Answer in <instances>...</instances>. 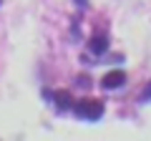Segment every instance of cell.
Segmentation results:
<instances>
[{
    "label": "cell",
    "mask_w": 151,
    "mask_h": 141,
    "mask_svg": "<svg viewBox=\"0 0 151 141\" xmlns=\"http://www.w3.org/2000/svg\"><path fill=\"white\" fill-rule=\"evenodd\" d=\"M70 111L83 121H98L103 116V103L96 101V98H81V101H73Z\"/></svg>",
    "instance_id": "obj_1"
},
{
    "label": "cell",
    "mask_w": 151,
    "mask_h": 141,
    "mask_svg": "<svg viewBox=\"0 0 151 141\" xmlns=\"http://www.w3.org/2000/svg\"><path fill=\"white\" fill-rule=\"evenodd\" d=\"M124 83H126V73L119 70V68L111 70V73H106V76L101 78V86L106 88V91H116V88H121Z\"/></svg>",
    "instance_id": "obj_2"
},
{
    "label": "cell",
    "mask_w": 151,
    "mask_h": 141,
    "mask_svg": "<svg viewBox=\"0 0 151 141\" xmlns=\"http://www.w3.org/2000/svg\"><path fill=\"white\" fill-rule=\"evenodd\" d=\"M48 96H50V93H48ZM50 98H53V103L58 106V111H70V109H73V101H76L68 91H58V93H53Z\"/></svg>",
    "instance_id": "obj_3"
},
{
    "label": "cell",
    "mask_w": 151,
    "mask_h": 141,
    "mask_svg": "<svg viewBox=\"0 0 151 141\" xmlns=\"http://www.w3.org/2000/svg\"><path fill=\"white\" fill-rule=\"evenodd\" d=\"M88 48H91V53H96V55L106 53V48H108V38H106V35H101V33H96V35L88 40Z\"/></svg>",
    "instance_id": "obj_4"
},
{
    "label": "cell",
    "mask_w": 151,
    "mask_h": 141,
    "mask_svg": "<svg viewBox=\"0 0 151 141\" xmlns=\"http://www.w3.org/2000/svg\"><path fill=\"white\" fill-rule=\"evenodd\" d=\"M151 98V88H149V93H144V96H141V101H149Z\"/></svg>",
    "instance_id": "obj_5"
},
{
    "label": "cell",
    "mask_w": 151,
    "mask_h": 141,
    "mask_svg": "<svg viewBox=\"0 0 151 141\" xmlns=\"http://www.w3.org/2000/svg\"><path fill=\"white\" fill-rule=\"evenodd\" d=\"M0 5H3V0H0Z\"/></svg>",
    "instance_id": "obj_6"
}]
</instances>
